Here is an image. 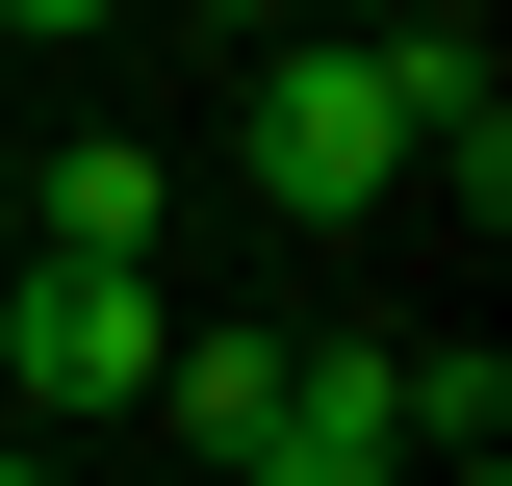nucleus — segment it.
I'll use <instances>...</instances> for the list:
<instances>
[{"label": "nucleus", "mask_w": 512, "mask_h": 486, "mask_svg": "<svg viewBox=\"0 0 512 486\" xmlns=\"http://www.w3.org/2000/svg\"><path fill=\"white\" fill-rule=\"evenodd\" d=\"M231 154H256V205H282V231H359V205L410 180V128H384V26H333V52H256Z\"/></svg>", "instance_id": "nucleus-1"}, {"label": "nucleus", "mask_w": 512, "mask_h": 486, "mask_svg": "<svg viewBox=\"0 0 512 486\" xmlns=\"http://www.w3.org/2000/svg\"><path fill=\"white\" fill-rule=\"evenodd\" d=\"M154 359H180V307L154 282H0V384H26V461L103 410H154Z\"/></svg>", "instance_id": "nucleus-2"}, {"label": "nucleus", "mask_w": 512, "mask_h": 486, "mask_svg": "<svg viewBox=\"0 0 512 486\" xmlns=\"http://www.w3.org/2000/svg\"><path fill=\"white\" fill-rule=\"evenodd\" d=\"M256 486H410V359L384 333H282V435Z\"/></svg>", "instance_id": "nucleus-3"}, {"label": "nucleus", "mask_w": 512, "mask_h": 486, "mask_svg": "<svg viewBox=\"0 0 512 486\" xmlns=\"http://www.w3.org/2000/svg\"><path fill=\"white\" fill-rule=\"evenodd\" d=\"M154 231H180V154L154 128H52V282H154Z\"/></svg>", "instance_id": "nucleus-4"}, {"label": "nucleus", "mask_w": 512, "mask_h": 486, "mask_svg": "<svg viewBox=\"0 0 512 486\" xmlns=\"http://www.w3.org/2000/svg\"><path fill=\"white\" fill-rule=\"evenodd\" d=\"M384 128H410V180H461V205L512 180V103H487V52H461V26H384Z\"/></svg>", "instance_id": "nucleus-5"}, {"label": "nucleus", "mask_w": 512, "mask_h": 486, "mask_svg": "<svg viewBox=\"0 0 512 486\" xmlns=\"http://www.w3.org/2000/svg\"><path fill=\"white\" fill-rule=\"evenodd\" d=\"M154 410H180L205 461L256 486V435H282V333H180V359H154Z\"/></svg>", "instance_id": "nucleus-6"}, {"label": "nucleus", "mask_w": 512, "mask_h": 486, "mask_svg": "<svg viewBox=\"0 0 512 486\" xmlns=\"http://www.w3.org/2000/svg\"><path fill=\"white\" fill-rule=\"evenodd\" d=\"M410 486H487V461H410Z\"/></svg>", "instance_id": "nucleus-7"}, {"label": "nucleus", "mask_w": 512, "mask_h": 486, "mask_svg": "<svg viewBox=\"0 0 512 486\" xmlns=\"http://www.w3.org/2000/svg\"><path fill=\"white\" fill-rule=\"evenodd\" d=\"M0 486H52V461H0Z\"/></svg>", "instance_id": "nucleus-8"}, {"label": "nucleus", "mask_w": 512, "mask_h": 486, "mask_svg": "<svg viewBox=\"0 0 512 486\" xmlns=\"http://www.w3.org/2000/svg\"><path fill=\"white\" fill-rule=\"evenodd\" d=\"M0 282H26V256H0Z\"/></svg>", "instance_id": "nucleus-9"}]
</instances>
